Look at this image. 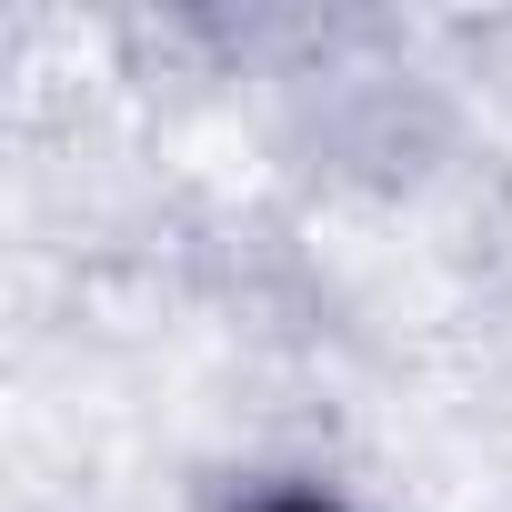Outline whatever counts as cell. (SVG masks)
Wrapping results in <instances>:
<instances>
[{
  "label": "cell",
  "instance_id": "6da1fadb",
  "mask_svg": "<svg viewBox=\"0 0 512 512\" xmlns=\"http://www.w3.org/2000/svg\"><path fill=\"white\" fill-rule=\"evenodd\" d=\"M241 512H332L322 492H262V502H241Z\"/></svg>",
  "mask_w": 512,
  "mask_h": 512
}]
</instances>
